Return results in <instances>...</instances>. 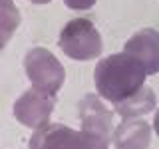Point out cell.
I'll use <instances>...</instances> for the list:
<instances>
[{"mask_svg":"<svg viewBox=\"0 0 159 149\" xmlns=\"http://www.w3.org/2000/svg\"><path fill=\"white\" fill-rule=\"evenodd\" d=\"M153 109H155V93L147 86L137 89L127 99L116 103V111L123 119H133V117H139V115H145V113L153 111Z\"/></svg>","mask_w":159,"mask_h":149,"instance_id":"cell-9","label":"cell"},{"mask_svg":"<svg viewBox=\"0 0 159 149\" xmlns=\"http://www.w3.org/2000/svg\"><path fill=\"white\" fill-rule=\"evenodd\" d=\"M151 127L141 119H123L113 131L116 149H149Z\"/></svg>","mask_w":159,"mask_h":149,"instance_id":"cell-8","label":"cell"},{"mask_svg":"<svg viewBox=\"0 0 159 149\" xmlns=\"http://www.w3.org/2000/svg\"><path fill=\"white\" fill-rule=\"evenodd\" d=\"M20 12L12 0H0V50L10 42L20 26Z\"/></svg>","mask_w":159,"mask_h":149,"instance_id":"cell-10","label":"cell"},{"mask_svg":"<svg viewBox=\"0 0 159 149\" xmlns=\"http://www.w3.org/2000/svg\"><path fill=\"white\" fill-rule=\"evenodd\" d=\"M30 2H34V4H48V2H52V0H30Z\"/></svg>","mask_w":159,"mask_h":149,"instance_id":"cell-13","label":"cell"},{"mask_svg":"<svg viewBox=\"0 0 159 149\" xmlns=\"http://www.w3.org/2000/svg\"><path fill=\"white\" fill-rule=\"evenodd\" d=\"M123 52L135 58L147 76L159 72V32H155L153 28H143L135 32L125 42Z\"/></svg>","mask_w":159,"mask_h":149,"instance_id":"cell-7","label":"cell"},{"mask_svg":"<svg viewBox=\"0 0 159 149\" xmlns=\"http://www.w3.org/2000/svg\"><path fill=\"white\" fill-rule=\"evenodd\" d=\"M153 127H155V133L159 135V109L155 111V117H153Z\"/></svg>","mask_w":159,"mask_h":149,"instance_id":"cell-12","label":"cell"},{"mask_svg":"<svg viewBox=\"0 0 159 149\" xmlns=\"http://www.w3.org/2000/svg\"><path fill=\"white\" fill-rule=\"evenodd\" d=\"M60 48L72 60L88 62L96 60L103 50V42L98 28L88 18H74L70 20L60 32Z\"/></svg>","mask_w":159,"mask_h":149,"instance_id":"cell-3","label":"cell"},{"mask_svg":"<svg viewBox=\"0 0 159 149\" xmlns=\"http://www.w3.org/2000/svg\"><path fill=\"white\" fill-rule=\"evenodd\" d=\"M24 70L34 88L56 96L66 82V72L60 60L46 48H32L24 58Z\"/></svg>","mask_w":159,"mask_h":149,"instance_id":"cell-4","label":"cell"},{"mask_svg":"<svg viewBox=\"0 0 159 149\" xmlns=\"http://www.w3.org/2000/svg\"><path fill=\"white\" fill-rule=\"evenodd\" d=\"M109 141L88 131L62 125V123H44L34 129L28 149H107Z\"/></svg>","mask_w":159,"mask_h":149,"instance_id":"cell-2","label":"cell"},{"mask_svg":"<svg viewBox=\"0 0 159 149\" xmlns=\"http://www.w3.org/2000/svg\"><path fill=\"white\" fill-rule=\"evenodd\" d=\"M56 106V97L38 88H30L22 93L14 103V117L22 125L38 129L40 125L50 121V115Z\"/></svg>","mask_w":159,"mask_h":149,"instance_id":"cell-5","label":"cell"},{"mask_svg":"<svg viewBox=\"0 0 159 149\" xmlns=\"http://www.w3.org/2000/svg\"><path fill=\"white\" fill-rule=\"evenodd\" d=\"M145 76L141 64L127 52H121L99 60L93 72V82L103 99L119 103L145 86Z\"/></svg>","mask_w":159,"mask_h":149,"instance_id":"cell-1","label":"cell"},{"mask_svg":"<svg viewBox=\"0 0 159 149\" xmlns=\"http://www.w3.org/2000/svg\"><path fill=\"white\" fill-rule=\"evenodd\" d=\"M98 0H64V4H66L68 8H72V10H88Z\"/></svg>","mask_w":159,"mask_h":149,"instance_id":"cell-11","label":"cell"},{"mask_svg":"<svg viewBox=\"0 0 159 149\" xmlns=\"http://www.w3.org/2000/svg\"><path fill=\"white\" fill-rule=\"evenodd\" d=\"M78 117L82 121V129L92 135L107 139L111 135V121L113 113L103 106V102L93 93H88L78 106Z\"/></svg>","mask_w":159,"mask_h":149,"instance_id":"cell-6","label":"cell"}]
</instances>
